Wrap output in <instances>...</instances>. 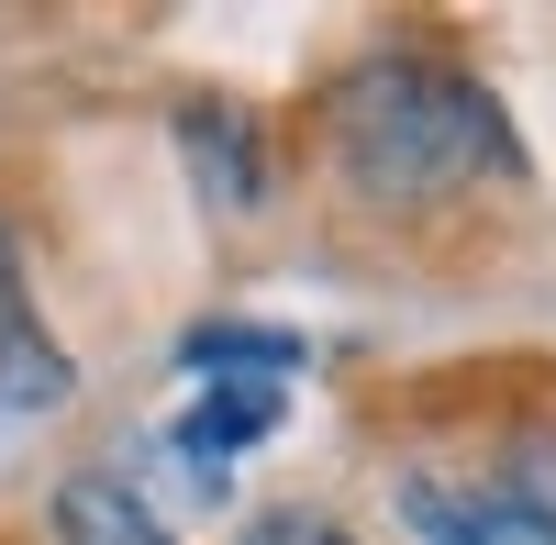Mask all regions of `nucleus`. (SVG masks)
Returning a JSON list of instances; mask_svg holds the SVG:
<instances>
[{
  "label": "nucleus",
  "mask_w": 556,
  "mask_h": 545,
  "mask_svg": "<svg viewBox=\"0 0 556 545\" xmlns=\"http://www.w3.org/2000/svg\"><path fill=\"white\" fill-rule=\"evenodd\" d=\"M334 156L367 201L434 212L456 190H479V178H513V123L445 56H367L334 89Z\"/></svg>",
  "instance_id": "1"
},
{
  "label": "nucleus",
  "mask_w": 556,
  "mask_h": 545,
  "mask_svg": "<svg viewBox=\"0 0 556 545\" xmlns=\"http://www.w3.org/2000/svg\"><path fill=\"white\" fill-rule=\"evenodd\" d=\"M401 512L424 545H556V502L523 479H412Z\"/></svg>",
  "instance_id": "2"
},
{
  "label": "nucleus",
  "mask_w": 556,
  "mask_h": 545,
  "mask_svg": "<svg viewBox=\"0 0 556 545\" xmlns=\"http://www.w3.org/2000/svg\"><path fill=\"white\" fill-rule=\"evenodd\" d=\"M267 434H278V379H212L201 413L178 423V457H190V468H235L245 445H267Z\"/></svg>",
  "instance_id": "3"
},
{
  "label": "nucleus",
  "mask_w": 556,
  "mask_h": 545,
  "mask_svg": "<svg viewBox=\"0 0 556 545\" xmlns=\"http://www.w3.org/2000/svg\"><path fill=\"white\" fill-rule=\"evenodd\" d=\"M0 401H12V413H45V401H67V356L45 345L34 301H23V279H12V245H0Z\"/></svg>",
  "instance_id": "4"
},
{
  "label": "nucleus",
  "mask_w": 556,
  "mask_h": 545,
  "mask_svg": "<svg viewBox=\"0 0 556 545\" xmlns=\"http://www.w3.org/2000/svg\"><path fill=\"white\" fill-rule=\"evenodd\" d=\"M56 545H178V534L123 479H56Z\"/></svg>",
  "instance_id": "5"
},
{
  "label": "nucleus",
  "mask_w": 556,
  "mask_h": 545,
  "mask_svg": "<svg viewBox=\"0 0 556 545\" xmlns=\"http://www.w3.org/2000/svg\"><path fill=\"white\" fill-rule=\"evenodd\" d=\"M178 145L201 156V190H212V201H256V190H267V167H256V123H245V112L190 101V112H178Z\"/></svg>",
  "instance_id": "6"
},
{
  "label": "nucleus",
  "mask_w": 556,
  "mask_h": 545,
  "mask_svg": "<svg viewBox=\"0 0 556 545\" xmlns=\"http://www.w3.org/2000/svg\"><path fill=\"white\" fill-rule=\"evenodd\" d=\"M178 368H201V379H290L301 345L267 334V324H201L190 345H178Z\"/></svg>",
  "instance_id": "7"
},
{
  "label": "nucleus",
  "mask_w": 556,
  "mask_h": 545,
  "mask_svg": "<svg viewBox=\"0 0 556 545\" xmlns=\"http://www.w3.org/2000/svg\"><path fill=\"white\" fill-rule=\"evenodd\" d=\"M235 545H356V534H345L334 512H312V502H267V512H256Z\"/></svg>",
  "instance_id": "8"
}]
</instances>
